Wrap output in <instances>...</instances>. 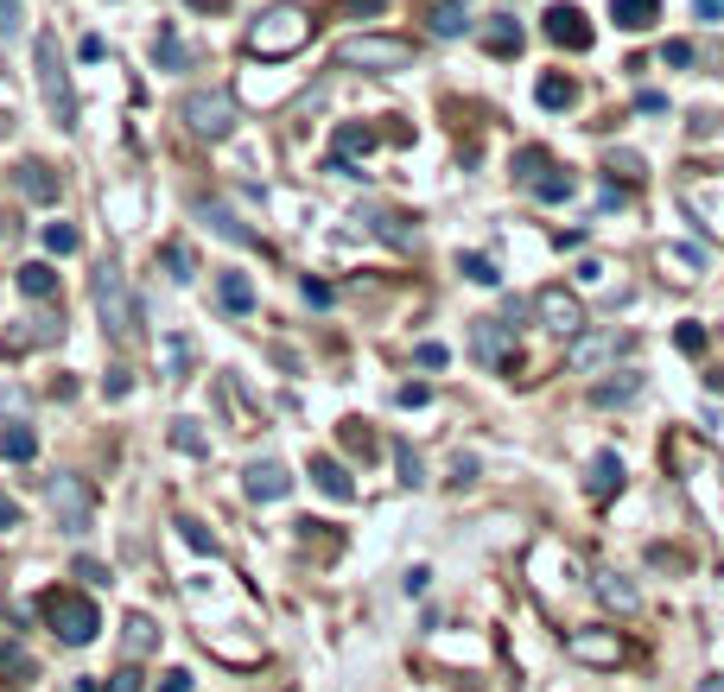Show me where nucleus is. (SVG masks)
Instances as JSON below:
<instances>
[{
  "mask_svg": "<svg viewBox=\"0 0 724 692\" xmlns=\"http://www.w3.org/2000/svg\"><path fill=\"white\" fill-rule=\"evenodd\" d=\"M306 39H311V13L292 7V0H280V7H267L255 26H248V52L255 57H292Z\"/></svg>",
  "mask_w": 724,
  "mask_h": 692,
  "instance_id": "1",
  "label": "nucleus"
},
{
  "mask_svg": "<svg viewBox=\"0 0 724 692\" xmlns=\"http://www.w3.org/2000/svg\"><path fill=\"white\" fill-rule=\"evenodd\" d=\"M96 311H103V331L115 337V343H134V337H140V306H134L121 267H103V274H96Z\"/></svg>",
  "mask_w": 724,
  "mask_h": 692,
  "instance_id": "2",
  "label": "nucleus"
},
{
  "mask_svg": "<svg viewBox=\"0 0 724 692\" xmlns=\"http://www.w3.org/2000/svg\"><path fill=\"white\" fill-rule=\"evenodd\" d=\"M45 622H52L57 636L71 641V648H83V641H96V629H103V616H96V604L89 597H77V590H45Z\"/></svg>",
  "mask_w": 724,
  "mask_h": 692,
  "instance_id": "3",
  "label": "nucleus"
},
{
  "mask_svg": "<svg viewBox=\"0 0 724 692\" xmlns=\"http://www.w3.org/2000/svg\"><path fill=\"white\" fill-rule=\"evenodd\" d=\"M337 57L350 64V71H407L414 64V45L407 39H382V32H356V39H343Z\"/></svg>",
  "mask_w": 724,
  "mask_h": 692,
  "instance_id": "4",
  "label": "nucleus"
},
{
  "mask_svg": "<svg viewBox=\"0 0 724 692\" xmlns=\"http://www.w3.org/2000/svg\"><path fill=\"white\" fill-rule=\"evenodd\" d=\"M179 115H184V128L204 134V140H230L235 134V96H223V89H191Z\"/></svg>",
  "mask_w": 724,
  "mask_h": 692,
  "instance_id": "5",
  "label": "nucleus"
},
{
  "mask_svg": "<svg viewBox=\"0 0 724 692\" xmlns=\"http://www.w3.org/2000/svg\"><path fill=\"white\" fill-rule=\"evenodd\" d=\"M45 502H52V521L64 528V534H89V514H96V496H89V483H83V477H52V489H45Z\"/></svg>",
  "mask_w": 724,
  "mask_h": 692,
  "instance_id": "6",
  "label": "nucleus"
},
{
  "mask_svg": "<svg viewBox=\"0 0 724 692\" xmlns=\"http://www.w3.org/2000/svg\"><path fill=\"white\" fill-rule=\"evenodd\" d=\"M39 89H45V103H52L57 128H77V96H71V77H64V64H57L52 39H39Z\"/></svg>",
  "mask_w": 724,
  "mask_h": 692,
  "instance_id": "7",
  "label": "nucleus"
},
{
  "mask_svg": "<svg viewBox=\"0 0 724 692\" xmlns=\"http://www.w3.org/2000/svg\"><path fill=\"white\" fill-rule=\"evenodd\" d=\"M534 311H541L546 331H560V337H578V331H585V306L572 299L566 286H541V292H534Z\"/></svg>",
  "mask_w": 724,
  "mask_h": 692,
  "instance_id": "8",
  "label": "nucleus"
},
{
  "mask_svg": "<svg viewBox=\"0 0 724 692\" xmlns=\"http://www.w3.org/2000/svg\"><path fill=\"white\" fill-rule=\"evenodd\" d=\"M566 648H572V661H585V667H617L622 661V636L617 629H578Z\"/></svg>",
  "mask_w": 724,
  "mask_h": 692,
  "instance_id": "9",
  "label": "nucleus"
},
{
  "mask_svg": "<svg viewBox=\"0 0 724 692\" xmlns=\"http://www.w3.org/2000/svg\"><path fill=\"white\" fill-rule=\"evenodd\" d=\"M546 39H553L560 52H592V20H585L578 7H553V13H546Z\"/></svg>",
  "mask_w": 724,
  "mask_h": 692,
  "instance_id": "10",
  "label": "nucleus"
},
{
  "mask_svg": "<svg viewBox=\"0 0 724 692\" xmlns=\"http://www.w3.org/2000/svg\"><path fill=\"white\" fill-rule=\"evenodd\" d=\"M242 489H248L255 502H280V496H292V477H286V464L260 458V464H248V470H242Z\"/></svg>",
  "mask_w": 724,
  "mask_h": 692,
  "instance_id": "11",
  "label": "nucleus"
},
{
  "mask_svg": "<svg viewBox=\"0 0 724 692\" xmlns=\"http://www.w3.org/2000/svg\"><path fill=\"white\" fill-rule=\"evenodd\" d=\"M32 680H39V661L20 641H0V692H26Z\"/></svg>",
  "mask_w": 724,
  "mask_h": 692,
  "instance_id": "12",
  "label": "nucleus"
},
{
  "mask_svg": "<svg viewBox=\"0 0 724 692\" xmlns=\"http://www.w3.org/2000/svg\"><path fill=\"white\" fill-rule=\"evenodd\" d=\"M311 483L324 489L331 502H350V496H356V483H350V470H343L337 458H311Z\"/></svg>",
  "mask_w": 724,
  "mask_h": 692,
  "instance_id": "13",
  "label": "nucleus"
},
{
  "mask_svg": "<svg viewBox=\"0 0 724 692\" xmlns=\"http://www.w3.org/2000/svg\"><path fill=\"white\" fill-rule=\"evenodd\" d=\"M585 489H592L597 502H604V496H617V489H622V458H617V451H597V458H592V477H585Z\"/></svg>",
  "mask_w": 724,
  "mask_h": 692,
  "instance_id": "14",
  "label": "nucleus"
},
{
  "mask_svg": "<svg viewBox=\"0 0 724 692\" xmlns=\"http://www.w3.org/2000/svg\"><path fill=\"white\" fill-rule=\"evenodd\" d=\"M13 179H20V191H26L32 204H52V198H57V172H52V166H39V159H26Z\"/></svg>",
  "mask_w": 724,
  "mask_h": 692,
  "instance_id": "15",
  "label": "nucleus"
},
{
  "mask_svg": "<svg viewBox=\"0 0 724 692\" xmlns=\"http://www.w3.org/2000/svg\"><path fill=\"white\" fill-rule=\"evenodd\" d=\"M426 26L439 32V39H458V32L470 26V13H465V0H433L426 7Z\"/></svg>",
  "mask_w": 724,
  "mask_h": 692,
  "instance_id": "16",
  "label": "nucleus"
},
{
  "mask_svg": "<svg viewBox=\"0 0 724 692\" xmlns=\"http://www.w3.org/2000/svg\"><path fill=\"white\" fill-rule=\"evenodd\" d=\"M216 299H223V311H255V286H248V274H216Z\"/></svg>",
  "mask_w": 724,
  "mask_h": 692,
  "instance_id": "17",
  "label": "nucleus"
},
{
  "mask_svg": "<svg viewBox=\"0 0 724 692\" xmlns=\"http://www.w3.org/2000/svg\"><path fill=\"white\" fill-rule=\"evenodd\" d=\"M610 13H617L622 32H648L654 13H661V0H610Z\"/></svg>",
  "mask_w": 724,
  "mask_h": 692,
  "instance_id": "18",
  "label": "nucleus"
},
{
  "mask_svg": "<svg viewBox=\"0 0 724 692\" xmlns=\"http://www.w3.org/2000/svg\"><path fill=\"white\" fill-rule=\"evenodd\" d=\"M20 292H26V299H52V292H57V274L45 267V260H26V267H20Z\"/></svg>",
  "mask_w": 724,
  "mask_h": 692,
  "instance_id": "19",
  "label": "nucleus"
},
{
  "mask_svg": "<svg viewBox=\"0 0 724 692\" xmlns=\"http://www.w3.org/2000/svg\"><path fill=\"white\" fill-rule=\"evenodd\" d=\"M32 451H39L32 426H7V433H0V458L7 464H32Z\"/></svg>",
  "mask_w": 724,
  "mask_h": 692,
  "instance_id": "20",
  "label": "nucleus"
},
{
  "mask_svg": "<svg viewBox=\"0 0 724 692\" xmlns=\"http://www.w3.org/2000/svg\"><path fill=\"white\" fill-rule=\"evenodd\" d=\"M636 394H642V375H622V382H597L592 387L597 407H622V401H636Z\"/></svg>",
  "mask_w": 724,
  "mask_h": 692,
  "instance_id": "21",
  "label": "nucleus"
},
{
  "mask_svg": "<svg viewBox=\"0 0 724 692\" xmlns=\"http://www.w3.org/2000/svg\"><path fill=\"white\" fill-rule=\"evenodd\" d=\"M204 216H210V223H216V235H223V242H235V248H248V242H255V230H248V223H235V210L210 204Z\"/></svg>",
  "mask_w": 724,
  "mask_h": 692,
  "instance_id": "22",
  "label": "nucleus"
},
{
  "mask_svg": "<svg viewBox=\"0 0 724 692\" xmlns=\"http://www.w3.org/2000/svg\"><path fill=\"white\" fill-rule=\"evenodd\" d=\"M534 198H546V204H560V198H572V172H553V166H541V172H534Z\"/></svg>",
  "mask_w": 724,
  "mask_h": 692,
  "instance_id": "23",
  "label": "nucleus"
},
{
  "mask_svg": "<svg viewBox=\"0 0 724 692\" xmlns=\"http://www.w3.org/2000/svg\"><path fill=\"white\" fill-rule=\"evenodd\" d=\"M172 445H179V451H191V458H204V451H210V438L198 433V419H172Z\"/></svg>",
  "mask_w": 724,
  "mask_h": 692,
  "instance_id": "24",
  "label": "nucleus"
},
{
  "mask_svg": "<svg viewBox=\"0 0 724 692\" xmlns=\"http://www.w3.org/2000/svg\"><path fill=\"white\" fill-rule=\"evenodd\" d=\"M534 96H541V108H572V96H578V89H572V77H541V89H534Z\"/></svg>",
  "mask_w": 724,
  "mask_h": 692,
  "instance_id": "25",
  "label": "nucleus"
},
{
  "mask_svg": "<svg viewBox=\"0 0 724 692\" xmlns=\"http://www.w3.org/2000/svg\"><path fill=\"white\" fill-rule=\"evenodd\" d=\"M502 331H509V324H496V318L477 324V356H483V362H502Z\"/></svg>",
  "mask_w": 724,
  "mask_h": 692,
  "instance_id": "26",
  "label": "nucleus"
},
{
  "mask_svg": "<svg viewBox=\"0 0 724 692\" xmlns=\"http://www.w3.org/2000/svg\"><path fill=\"white\" fill-rule=\"evenodd\" d=\"M153 57L159 64H172V71H184V39L172 26H159V39H153Z\"/></svg>",
  "mask_w": 724,
  "mask_h": 692,
  "instance_id": "27",
  "label": "nucleus"
},
{
  "mask_svg": "<svg viewBox=\"0 0 724 692\" xmlns=\"http://www.w3.org/2000/svg\"><path fill=\"white\" fill-rule=\"evenodd\" d=\"M597 590H604V597H610L617 610H636V585H622L617 572H604V585H597Z\"/></svg>",
  "mask_w": 724,
  "mask_h": 692,
  "instance_id": "28",
  "label": "nucleus"
},
{
  "mask_svg": "<svg viewBox=\"0 0 724 692\" xmlns=\"http://www.w3.org/2000/svg\"><path fill=\"white\" fill-rule=\"evenodd\" d=\"M45 248H52V255H77V230H71V223H52V230H45Z\"/></svg>",
  "mask_w": 724,
  "mask_h": 692,
  "instance_id": "29",
  "label": "nucleus"
},
{
  "mask_svg": "<svg viewBox=\"0 0 724 692\" xmlns=\"http://www.w3.org/2000/svg\"><path fill=\"white\" fill-rule=\"evenodd\" d=\"M343 445H350V451H362V458H369V451H375V433H369L362 419H343Z\"/></svg>",
  "mask_w": 724,
  "mask_h": 692,
  "instance_id": "30",
  "label": "nucleus"
},
{
  "mask_svg": "<svg viewBox=\"0 0 724 692\" xmlns=\"http://www.w3.org/2000/svg\"><path fill=\"white\" fill-rule=\"evenodd\" d=\"M465 274H470V280H477V286H496V280H502V274H496V260H490V255H465Z\"/></svg>",
  "mask_w": 724,
  "mask_h": 692,
  "instance_id": "31",
  "label": "nucleus"
},
{
  "mask_svg": "<svg viewBox=\"0 0 724 692\" xmlns=\"http://www.w3.org/2000/svg\"><path fill=\"white\" fill-rule=\"evenodd\" d=\"M128 648H134V654H147V648H153V622H147V616H128Z\"/></svg>",
  "mask_w": 724,
  "mask_h": 692,
  "instance_id": "32",
  "label": "nucleus"
},
{
  "mask_svg": "<svg viewBox=\"0 0 724 692\" xmlns=\"http://www.w3.org/2000/svg\"><path fill=\"white\" fill-rule=\"evenodd\" d=\"M394 458H401V483H426V464L414 458V445H401Z\"/></svg>",
  "mask_w": 724,
  "mask_h": 692,
  "instance_id": "33",
  "label": "nucleus"
},
{
  "mask_svg": "<svg viewBox=\"0 0 724 692\" xmlns=\"http://www.w3.org/2000/svg\"><path fill=\"white\" fill-rule=\"evenodd\" d=\"M673 343H680L686 356H699V350H705V324H680V331H673Z\"/></svg>",
  "mask_w": 724,
  "mask_h": 692,
  "instance_id": "34",
  "label": "nucleus"
},
{
  "mask_svg": "<svg viewBox=\"0 0 724 692\" xmlns=\"http://www.w3.org/2000/svg\"><path fill=\"white\" fill-rule=\"evenodd\" d=\"M490 52H521V26H490Z\"/></svg>",
  "mask_w": 724,
  "mask_h": 692,
  "instance_id": "35",
  "label": "nucleus"
},
{
  "mask_svg": "<svg viewBox=\"0 0 724 692\" xmlns=\"http://www.w3.org/2000/svg\"><path fill=\"white\" fill-rule=\"evenodd\" d=\"M20 26H26V20H20V0H0V32L20 39Z\"/></svg>",
  "mask_w": 724,
  "mask_h": 692,
  "instance_id": "36",
  "label": "nucleus"
},
{
  "mask_svg": "<svg viewBox=\"0 0 724 692\" xmlns=\"http://www.w3.org/2000/svg\"><path fill=\"white\" fill-rule=\"evenodd\" d=\"M179 528H184V540H191V546H198V553H216V540H210L204 528H198V521H179Z\"/></svg>",
  "mask_w": 724,
  "mask_h": 692,
  "instance_id": "37",
  "label": "nucleus"
},
{
  "mask_svg": "<svg viewBox=\"0 0 724 692\" xmlns=\"http://www.w3.org/2000/svg\"><path fill=\"white\" fill-rule=\"evenodd\" d=\"M166 267H172V280H191V255L184 248H166Z\"/></svg>",
  "mask_w": 724,
  "mask_h": 692,
  "instance_id": "38",
  "label": "nucleus"
},
{
  "mask_svg": "<svg viewBox=\"0 0 724 692\" xmlns=\"http://www.w3.org/2000/svg\"><path fill=\"white\" fill-rule=\"evenodd\" d=\"M103 387H108V394H115V401H121V394H128V369H108V375H103Z\"/></svg>",
  "mask_w": 724,
  "mask_h": 692,
  "instance_id": "39",
  "label": "nucleus"
},
{
  "mask_svg": "<svg viewBox=\"0 0 724 692\" xmlns=\"http://www.w3.org/2000/svg\"><path fill=\"white\" fill-rule=\"evenodd\" d=\"M108 692H140V673H134V667H121V673L108 680Z\"/></svg>",
  "mask_w": 724,
  "mask_h": 692,
  "instance_id": "40",
  "label": "nucleus"
},
{
  "mask_svg": "<svg viewBox=\"0 0 724 692\" xmlns=\"http://www.w3.org/2000/svg\"><path fill=\"white\" fill-rule=\"evenodd\" d=\"M610 172H622V179H636V172H642V159H636V153H617V159H610Z\"/></svg>",
  "mask_w": 724,
  "mask_h": 692,
  "instance_id": "41",
  "label": "nucleus"
},
{
  "mask_svg": "<svg viewBox=\"0 0 724 692\" xmlns=\"http://www.w3.org/2000/svg\"><path fill=\"white\" fill-rule=\"evenodd\" d=\"M419 362H426V369H445V343H419Z\"/></svg>",
  "mask_w": 724,
  "mask_h": 692,
  "instance_id": "42",
  "label": "nucleus"
},
{
  "mask_svg": "<svg viewBox=\"0 0 724 692\" xmlns=\"http://www.w3.org/2000/svg\"><path fill=\"white\" fill-rule=\"evenodd\" d=\"M159 692H191V673H184V667H172V673H166V686Z\"/></svg>",
  "mask_w": 724,
  "mask_h": 692,
  "instance_id": "43",
  "label": "nucleus"
},
{
  "mask_svg": "<svg viewBox=\"0 0 724 692\" xmlns=\"http://www.w3.org/2000/svg\"><path fill=\"white\" fill-rule=\"evenodd\" d=\"M7 528H20V509H13V502L0 496V534H7Z\"/></svg>",
  "mask_w": 724,
  "mask_h": 692,
  "instance_id": "44",
  "label": "nucleus"
},
{
  "mask_svg": "<svg viewBox=\"0 0 724 692\" xmlns=\"http://www.w3.org/2000/svg\"><path fill=\"white\" fill-rule=\"evenodd\" d=\"M693 13H699V20H718V13H724V0H693Z\"/></svg>",
  "mask_w": 724,
  "mask_h": 692,
  "instance_id": "45",
  "label": "nucleus"
},
{
  "mask_svg": "<svg viewBox=\"0 0 724 692\" xmlns=\"http://www.w3.org/2000/svg\"><path fill=\"white\" fill-rule=\"evenodd\" d=\"M699 692H724V680H705V686H699Z\"/></svg>",
  "mask_w": 724,
  "mask_h": 692,
  "instance_id": "46",
  "label": "nucleus"
}]
</instances>
